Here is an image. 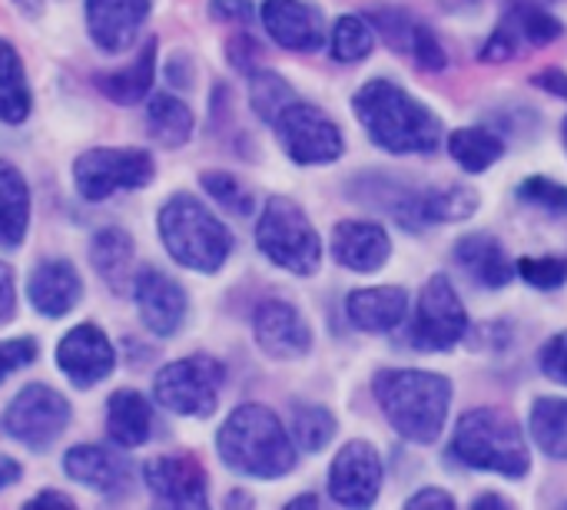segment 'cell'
I'll use <instances>...</instances> for the list:
<instances>
[{"label": "cell", "mask_w": 567, "mask_h": 510, "mask_svg": "<svg viewBox=\"0 0 567 510\" xmlns=\"http://www.w3.org/2000/svg\"><path fill=\"white\" fill-rule=\"evenodd\" d=\"M70 425V405L50 385H27L3 412V431L23 448H50Z\"/></svg>", "instance_id": "11"}, {"label": "cell", "mask_w": 567, "mask_h": 510, "mask_svg": "<svg viewBox=\"0 0 567 510\" xmlns=\"http://www.w3.org/2000/svg\"><path fill=\"white\" fill-rule=\"evenodd\" d=\"M256 246L272 266L302 279L316 275L322 266V239L306 209L289 196L266 199L256 222Z\"/></svg>", "instance_id": "6"}, {"label": "cell", "mask_w": 567, "mask_h": 510, "mask_svg": "<svg viewBox=\"0 0 567 510\" xmlns=\"http://www.w3.org/2000/svg\"><path fill=\"white\" fill-rule=\"evenodd\" d=\"M561 139H565V149H567V116H565V123H561Z\"/></svg>", "instance_id": "50"}, {"label": "cell", "mask_w": 567, "mask_h": 510, "mask_svg": "<svg viewBox=\"0 0 567 510\" xmlns=\"http://www.w3.org/2000/svg\"><path fill=\"white\" fill-rule=\"evenodd\" d=\"M405 508H442V510H455V498L449 495V491H442V488H422V491H415L409 501H405Z\"/></svg>", "instance_id": "44"}, {"label": "cell", "mask_w": 567, "mask_h": 510, "mask_svg": "<svg viewBox=\"0 0 567 510\" xmlns=\"http://www.w3.org/2000/svg\"><path fill=\"white\" fill-rule=\"evenodd\" d=\"M465 335H468V309L458 289L452 285L449 275H432L415 299L409 342L419 352L439 355V352H452Z\"/></svg>", "instance_id": "9"}, {"label": "cell", "mask_w": 567, "mask_h": 510, "mask_svg": "<svg viewBox=\"0 0 567 510\" xmlns=\"http://www.w3.org/2000/svg\"><path fill=\"white\" fill-rule=\"evenodd\" d=\"M156 229L173 262L189 272L213 275L226 266L233 252V236L223 219H216L196 196L186 192H176L163 202Z\"/></svg>", "instance_id": "5"}, {"label": "cell", "mask_w": 567, "mask_h": 510, "mask_svg": "<svg viewBox=\"0 0 567 510\" xmlns=\"http://www.w3.org/2000/svg\"><path fill=\"white\" fill-rule=\"evenodd\" d=\"M30 106H33V96H30L23 60L7 40H0V119L23 123L30 116Z\"/></svg>", "instance_id": "33"}, {"label": "cell", "mask_w": 567, "mask_h": 510, "mask_svg": "<svg viewBox=\"0 0 567 510\" xmlns=\"http://www.w3.org/2000/svg\"><path fill=\"white\" fill-rule=\"evenodd\" d=\"M272 129L286 156L299 166H329L346 153V136L336 119H329L319 106L292 100L276 119Z\"/></svg>", "instance_id": "10"}, {"label": "cell", "mask_w": 567, "mask_h": 510, "mask_svg": "<svg viewBox=\"0 0 567 510\" xmlns=\"http://www.w3.org/2000/svg\"><path fill=\"white\" fill-rule=\"evenodd\" d=\"M133 302L143 325L159 339L176 335V329L186 319V292L179 289L176 279H169L159 269H146L133 279Z\"/></svg>", "instance_id": "20"}, {"label": "cell", "mask_w": 567, "mask_h": 510, "mask_svg": "<svg viewBox=\"0 0 567 510\" xmlns=\"http://www.w3.org/2000/svg\"><path fill=\"white\" fill-rule=\"evenodd\" d=\"M292 100H299V96H296V90L279 73H272V70L249 73V103L259 113V119L272 123Z\"/></svg>", "instance_id": "37"}, {"label": "cell", "mask_w": 567, "mask_h": 510, "mask_svg": "<svg viewBox=\"0 0 567 510\" xmlns=\"http://www.w3.org/2000/svg\"><path fill=\"white\" fill-rule=\"evenodd\" d=\"M455 266L482 289H505L518 272L502 239L492 232H468L455 242Z\"/></svg>", "instance_id": "23"}, {"label": "cell", "mask_w": 567, "mask_h": 510, "mask_svg": "<svg viewBox=\"0 0 567 510\" xmlns=\"http://www.w3.org/2000/svg\"><path fill=\"white\" fill-rule=\"evenodd\" d=\"M372 395L392 431L412 445H435L445 435L455 388L445 375L425 368H382Z\"/></svg>", "instance_id": "2"}, {"label": "cell", "mask_w": 567, "mask_h": 510, "mask_svg": "<svg viewBox=\"0 0 567 510\" xmlns=\"http://www.w3.org/2000/svg\"><path fill=\"white\" fill-rule=\"evenodd\" d=\"M412 309V299L402 285H369L355 289L346 299L349 322L365 335H389L399 325H405Z\"/></svg>", "instance_id": "22"}, {"label": "cell", "mask_w": 567, "mask_h": 510, "mask_svg": "<svg viewBox=\"0 0 567 510\" xmlns=\"http://www.w3.org/2000/svg\"><path fill=\"white\" fill-rule=\"evenodd\" d=\"M475 508H512L505 498H498V495H482L478 501H475Z\"/></svg>", "instance_id": "49"}, {"label": "cell", "mask_w": 567, "mask_h": 510, "mask_svg": "<svg viewBox=\"0 0 567 510\" xmlns=\"http://www.w3.org/2000/svg\"><path fill=\"white\" fill-rule=\"evenodd\" d=\"M382 455L369 441H349L329 465V498L339 508H372L382 495Z\"/></svg>", "instance_id": "13"}, {"label": "cell", "mask_w": 567, "mask_h": 510, "mask_svg": "<svg viewBox=\"0 0 567 510\" xmlns=\"http://www.w3.org/2000/svg\"><path fill=\"white\" fill-rule=\"evenodd\" d=\"M538 90H545V93H551V96H558V100H565L567 103V73L565 70H542V73H535V80H532Z\"/></svg>", "instance_id": "46"}, {"label": "cell", "mask_w": 567, "mask_h": 510, "mask_svg": "<svg viewBox=\"0 0 567 510\" xmlns=\"http://www.w3.org/2000/svg\"><path fill=\"white\" fill-rule=\"evenodd\" d=\"M252 13V0H209V17L219 23H249Z\"/></svg>", "instance_id": "43"}, {"label": "cell", "mask_w": 567, "mask_h": 510, "mask_svg": "<svg viewBox=\"0 0 567 510\" xmlns=\"http://www.w3.org/2000/svg\"><path fill=\"white\" fill-rule=\"evenodd\" d=\"M20 465L13 461V458H7V455H0V491L3 488H10V485H17L20 481Z\"/></svg>", "instance_id": "47"}, {"label": "cell", "mask_w": 567, "mask_h": 510, "mask_svg": "<svg viewBox=\"0 0 567 510\" xmlns=\"http://www.w3.org/2000/svg\"><path fill=\"white\" fill-rule=\"evenodd\" d=\"M266 33L292 53H312L326 43V17L309 0H266L262 10Z\"/></svg>", "instance_id": "18"}, {"label": "cell", "mask_w": 567, "mask_h": 510, "mask_svg": "<svg viewBox=\"0 0 567 510\" xmlns=\"http://www.w3.org/2000/svg\"><path fill=\"white\" fill-rule=\"evenodd\" d=\"M106 431H110L113 445H120V448L146 445L153 435V405L133 388L113 392L106 402Z\"/></svg>", "instance_id": "26"}, {"label": "cell", "mask_w": 567, "mask_h": 510, "mask_svg": "<svg viewBox=\"0 0 567 510\" xmlns=\"http://www.w3.org/2000/svg\"><path fill=\"white\" fill-rule=\"evenodd\" d=\"M143 481L150 495L173 508H206V471L189 455H159L146 461Z\"/></svg>", "instance_id": "17"}, {"label": "cell", "mask_w": 567, "mask_h": 510, "mask_svg": "<svg viewBox=\"0 0 567 510\" xmlns=\"http://www.w3.org/2000/svg\"><path fill=\"white\" fill-rule=\"evenodd\" d=\"M326 40H329L332 60H339V63H362L375 50V27L369 23V17L342 13L332 23V30H329Z\"/></svg>", "instance_id": "35"}, {"label": "cell", "mask_w": 567, "mask_h": 510, "mask_svg": "<svg viewBox=\"0 0 567 510\" xmlns=\"http://www.w3.org/2000/svg\"><path fill=\"white\" fill-rule=\"evenodd\" d=\"M336 415L326 405H296L292 408V421H289V435L296 441L299 451H322L332 438H336Z\"/></svg>", "instance_id": "36"}, {"label": "cell", "mask_w": 567, "mask_h": 510, "mask_svg": "<svg viewBox=\"0 0 567 510\" xmlns=\"http://www.w3.org/2000/svg\"><path fill=\"white\" fill-rule=\"evenodd\" d=\"M515 192L522 202H528L548 216H567V186L551 176H528Z\"/></svg>", "instance_id": "38"}, {"label": "cell", "mask_w": 567, "mask_h": 510, "mask_svg": "<svg viewBox=\"0 0 567 510\" xmlns=\"http://www.w3.org/2000/svg\"><path fill=\"white\" fill-rule=\"evenodd\" d=\"M395 196L382 199V206L405 226V229H425V226H452L465 222L478 212V192L458 183L445 186H425V189H392Z\"/></svg>", "instance_id": "12"}, {"label": "cell", "mask_w": 567, "mask_h": 510, "mask_svg": "<svg viewBox=\"0 0 567 510\" xmlns=\"http://www.w3.org/2000/svg\"><path fill=\"white\" fill-rule=\"evenodd\" d=\"M332 259L359 275H372L385 269L392 259V236L382 222L372 219H342L332 229Z\"/></svg>", "instance_id": "19"}, {"label": "cell", "mask_w": 567, "mask_h": 510, "mask_svg": "<svg viewBox=\"0 0 567 510\" xmlns=\"http://www.w3.org/2000/svg\"><path fill=\"white\" fill-rule=\"evenodd\" d=\"M113 365H116V352H113L110 339L93 322H83V325L70 329L56 345V368L76 388L100 385L113 372Z\"/></svg>", "instance_id": "15"}, {"label": "cell", "mask_w": 567, "mask_h": 510, "mask_svg": "<svg viewBox=\"0 0 567 510\" xmlns=\"http://www.w3.org/2000/svg\"><path fill=\"white\" fill-rule=\"evenodd\" d=\"M37 362V342L33 339H7L0 342V382H7L13 372Z\"/></svg>", "instance_id": "42"}, {"label": "cell", "mask_w": 567, "mask_h": 510, "mask_svg": "<svg viewBox=\"0 0 567 510\" xmlns=\"http://www.w3.org/2000/svg\"><path fill=\"white\" fill-rule=\"evenodd\" d=\"M352 110L365 136L379 149L395 156L435 153L445 133L439 113L392 80H369L365 86H359V93L352 96Z\"/></svg>", "instance_id": "1"}, {"label": "cell", "mask_w": 567, "mask_h": 510, "mask_svg": "<svg viewBox=\"0 0 567 510\" xmlns=\"http://www.w3.org/2000/svg\"><path fill=\"white\" fill-rule=\"evenodd\" d=\"M216 451L229 471L259 481L286 478L299 461V448L289 428L279 421L272 408L259 402L229 412V418L216 435Z\"/></svg>", "instance_id": "3"}, {"label": "cell", "mask_w": 567, "mask_h": 510, "mask_svg": "<svg viewBox=\"0 0 567 510\" xmlns=\"http://www.w3.org/2000/svg\"><path fill=\"white\" fill-rule=\"evenodd\" d=\"M63 471H66V478H73L76 485H83L96 495H120L130 481L126 461L116 458L113 451L100 448V445L70 448L63 458Z\"/></svg>", "instance_id": "25"}, {"label": "cell", "mask_w": 567, "mask_h": 510, "mask_svg": "<svg viewBox=\"0 0 567 510\" xmlns=\"http://www.w3.org/2000/svg\"><path fill=\"white\" fill-rule=\"evenodd\" d=\"M30 229V186L17 166L0 163V249H17Z\"/></svg>", "instance_id": "28"}, {"label": "cell", "mask_w": 567, "mask_h": 510, "mask_svg": "<svg viewBox=\"0 0 567 510\" xmlns=\"http://www.w3.org/2000/svg\"><path fill=\"white\" fill-rule=\"evenodd\" d=\"M153 156L140 146H96L76 156L73 186L80 199L103 202L116 192L143 189L153 179Z\"/></svg>", "instance_id": "7"}, {"label": "cell", "mask_w": 567, "mask_h": 510, "mask_svg": "<svg viewBox=\"0 0 567 510\" xmlns=\"http://www.w3.org/2000/svg\"><path fill=\"white\" fill-rule=\"evenodd\" d=\"M538 368L548 382L567 388V329L551 335L542 348H538Z\"/></svg>", "instance_id": "41"}, {"label": "cell", "mask_w": 567, "mask_h": 510, "mask_svg": "<svg viewBox=\"0 0 567 510\" xmlns=\"http://www.w3.org/2000/svg\"><path fill=\"white\" fill-rule=\"evenodd\" d=\"M150 7L153 0H86L90 40L106 53L126 50L146 23Z\"/></svg>", "instance_id": "21"}, {"label": "cell", "mask_w": 567, "mask_h": 510, "mask_svg": "<svg viewBox=\"0 0 567 510\" xmlns=\"http://www.w3.org/2000/svg\"><path fill=\"white\" fill-rule=\"evenodd\" d=\"M528 438L545 458L567 461V398H535L528 412Z\"/></svg>", "instance_id": "31"}, {"label": "cell", "mask_w": 567, "mask_h": 510, "mask_svg": "<svg viewBox=\"0 0 567 510\" xmlns=\"http://www.w3.org/2000/svg\"><path fill=\"white\" fill-rule=\"evenodd\" d=\"M203 189L216 199V202H223L229 212H249L252 209V196L246 192V186L236 179V176H229V173H203Z\"/></svg>", "instance_id": "40"}, {"label": "cell", "mask_w": 567, "mask_h": 510, "mask_svg": "<svg viewBox=\"0 0 567 510\" xmlns=\"http://www.w3.org/2000/svg\"><path fill=\"white\" fill-rule=\"evenodd\" d=\"M146 133L159 146L176 149L193 136V110L173 93H156L146 106Z\"/></svg>", "instance_id": "32"}, {"label": "cell", "mask_w": 567, "mask_h": 510, "mask_svg": "<svg viewBox=\"0 0 567 510\" xmlns=\"http://www.w3.org/2000/svg\"><path fill=\"white\" fill-rule=\"evenodd\" d=\"M27 299L47 319H60V315L73 312L80 305V299H83L80 272L66 259H47V262H40L33 269L30 282H27Z\"/></svg>", "instance_id": "24"}, {"label": "cell", "mask_w": 567, "mask_h": 510, "mask_svg": "<svg viewBox=\"0 0 567 510\" xmlns=\"http://www.w3.org/2000/svg\"><path fill=\"white\" fill-rule=\"evenodd\" d=\"M452 458L472 471L482 475H498V478H525L532 471V441L522 431V425L492 405L472 408L455 421Z\"/></svg>", "instance_id": "4"}, {"label": "cell", "mask_w": 567, "mask_h": 510, "mask_svg": "<svg viewBox=\"0 0 567 510\" xmlns=\"http://www.w3.org/2000/svg\"><path fill=\"white\" fill-rule=\"evenodd\" d=\"M502 23L515 33L518 46H548L565 37V23L538 3H515Z\"/></svg>", "instance_id": "34"}, {"label": "cell", "mask_w": 567, "mask_h": 510, "mask_svg": "<svg viewBox=\"0 0 567 510\" xmlns=\"http://www.w3.org/2000/svg\"><path fill=\"white\" fill-rule=\"evenodd\" d=\"M17 312V289H13V272L0 262V325H7Z\"/></svg>", "instance_id": "45"}, {"label": "cell", "mask_w": 567, "mask_h": 510, "mask_svg": "<svg viewBox=\"0 0 567 510\" xmlns=\"http://www.w3.org/2000/svg\"><path fill=\"white\" fill-rule=\"evenodd\" d=\"M515 272L528 285L551 292V289H561L567 282V259H561V256H522L515 262Z\"/></svg>", "instance_id": "39"}, {"label": "cell", "mask_w": 567, "mask_h": 510, "mask_svg": "<svg viewBox=\"0 0 567 510\" xmlns=\"http://www.w3.org/2000/svg\"><path fill=\"white\" fill-rule=\"evenodd\" d=\"M369 23L375 27V33H382V40L395 53L412 56L422 70H445L449 66L445 46L439 43L432 27L422 23L419 17H412L409 10H402V7H379V10H372Z\"/></svg>", "instance_id": "16"}, {"label": "cell", "mask_w": 567, "mask_h": 510, "mask_svg": "<svg viewBox=\"0 0 567 510\" xmlns=\"http://www.w3.org/2000/svg\"><path fill=\"white\" fill-rule=\"evenodd\" d=\"M156 80V40H150L140 56L133 63H126L123 70H113V73H103L96 76V86L103 96H110L113 103H123V106H133L140 103L150 86Z\"/></svg>", "instance_id": "29"}, {"label": "cell", "mask_w": 567, "mask_h": 510, "mask_svg": "<svg viewBox=\"0 0 567 510\" xmlns=\"http://www.w3.org/2000/svg\"><path fill=\"white\" fill-rule=\"evenodd\" d=\"M90 262L113 292H126L133 285V239H130V232H123L116 226L100 229L90 242Z\"/></svg>", "instance_id": "27"}, {"label": "cell", "mask_w": 567, "mask_h": 510, "mask_svg": "<svg viewBox=\"0 0 567 510\" xmlns=\"http://www.w3.org/2000/svg\"><path fill=\"white\" fill-rule=\"evenodd\" d=\"M33 504H63V508H73V498L60 495V491H43L33 498Z\"/></svg>", "instance_id": "48"}, {"label": "cell", "mask_w": 567, "mask_h": 510, "mask_svg": "<svg viewBox=\"0 0 567 510\" xmlns=\"http://www.w3.org/2000/svg\"><path fill=\"white\" fill-rule=\"evenodd\" d=\"M252 335H256V345L262 348V355H269L276 362L302 358L312 348V329H309L306 315L292 302H282V299L259 302V309L252 315Z\"/></svg>", "instance_id": "14"}, {"label": "cell", "mask_w": 567, "mask_h": 510, "mask_svg": "<svg viewBox=\"0 0 567 510\" xmlns=\"http://www.w3.org/2000/svg\"><path fill=\"white\" fill-rule=\"evenodd\" d=\"M445 146L449 156L472 176L488 173L505 156V139L488 126H462L445 139Z\"/></svg>", "instance_id": "30"}, {"label": "cell", "mask_w": 567, "mask_h": 510, "mask_svg": "<svg viewBox=\"0 0 567 510\" xmlns=\"http://www.w3.org/2000/svg\"><path fill=\"white\" fill-rule=\"evenodd\" d=\"M226 385V368L213 355H189L159 368L153 382L156 402L183 418H209L219 405V392Z\"/></svg>", "instance_id": "8"}]
</instances>
